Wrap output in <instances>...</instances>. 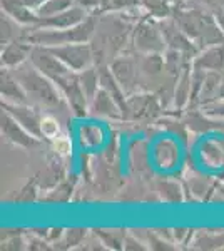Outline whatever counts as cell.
Here are the masks:
<instances>
[{"instance_id": "30bf717a", "label": "cell", "mask_w": 224, "mask_h": 251, "mask_svg": "<svg viewBox=\"0 0 224 251\" xmlns=\"http://www.w3.org/2000/svg\"><path fill=\"white\" fill-rule=\"evenodd\" d=\"M28 60H30V62L34 64L44 75H47L54 84H57L60 79H64L66 75L71 74V72H74L72 69H69L62 60L57 57L49 47L34 46L32 47L30 59Z\"/></svg>"}, {"instance_id": "ac0fdd59", "label": "cell", "mask_w": 224, "mask_h": 251, "mask_svg": "<svg viewBox=\"0 0 224 251\" xmlns=\"http://www.w3.org/2000/svg\"><path fill=\"white\" fill-rule=\"evenodd\" d=\"M0 96H2V102L30 104L25 89L14 75V72L5 67H2V71H0Z\"/></svg>"}, {"instance_id": "836d02e7", "label": "cell", "mask_w": 224, "mask_h": 251, "mask_svg": "<svg viewBox=\"0 0 224 251\" xmlns=\"http://www.w3.org/2000/svg\"><path fill=\"white\" fill-rule=\"evenodd\" d=\"M206 116L216 121H224V97H218V99L211 100V102L204 104L199 107Z\"/></svg>"}, {"instance_id": "603a6c76", "label": "cell", "mask_w": 224, "mask_h": 251, "mask_svg": "<svg viewBox=\"0 0 224 251\" xmlns=\"http://www.w3.org/2000/svg\"><path fill=\"white\" fill-rule=\"evenodd\" d=\"M141 9L149 17L156 20H164L173 15L174 3L171 0H141Z\"/></svg>"}, {"instance_id": "277c9868", "label": "cell", "mask_w": 224, "mask_h": 251, "mask_svg": "<svg viewBox=\"0 0 224 251\" xmlns=\"http://www.w3.org/2000/svg\"><path fill=\"white\" fill-rule=\"evenodd\" d=\"M99 14H89L80 24L71 29H42V27H24L22 37L32 46L57 47L74 42H91L96 34Z\"/></svg>"}, {"instance_id": "f35d334b", "label": "cell", "mask_w": 224, "mask_h": 251, "mask_svg": "<svg viewBox=\"0 0 224 251\" xmlns=\"http://www.w3.org/2000/svg\"><path fill=\"white\" fill-rule=\"evenodd\" d=\"M214 17H216V22H218L219 29H221V32L224 34V9L214 12Z\"/></svg>"}, {"instance_id": "83f0119b", "label": "cell", "mask_w": 224, "mask_h": 251, "mask_svg": "<svg viewBox=\"0 0 224 251\" xmlns=\"http://www.w3.org/2000/svg\"><path fill=\"white\" fill-rule=\"evenodd\" d=\"M20 27H22L20 24H17L14 19H10L9 15L2 12V19H0V29H2V34H0V44L5 46V44L12 42V40L22 37L24 29L15 32V29H20Z\"/></svg>"}, {"instance_id": "e0dca14e", "label": "cell", "mask_w": 224, "mask_h": 251, "mask_svg": "<svg viewBox=\"0 0 224 251\" xmlns=\"http://www.w3.org/2000/svg\"><path fill=\"white\" fill-rule=\"evenodd\" d=\"M193 69L204 72H223L224 74V42L204 47L196 54L191 62Z\"/></svg>"}, {"instance_id": "8992f818", "label": "cell", "mask_w": 224, "mask_h": 251, "mask_svg": "<svg viewBox=\"0 0 224 251\" xmlns=\"http://www.w3.org/2000/svg\"><path fill=\"white\" fill-rule=\"evenodd\" d=\"M166 111L161 99L156 92L137 91L129 94L125 99V106L122 109V121L127 123H144V121H154Z\"/></svg>"}, {"instance_id": "7a4b0ae2", "label": "cell", "mask_w": 224, "mask_h": 251, "mask_svg": "<svg viewBox=\"0 0 224 251\" xmlns=\"http://www.w3.org/2000/svg\"><path fill=\"white\" fill-rule=\"evenodd\" d=\"M171 17L187 37L196 42L199 50L224 42V34L216 22L214 14L209 9H206L199 0L193 5L187 3V0L176 3Z\"/></svg>"}, {"instance_id": "3957f363", "label": "cell", "mask_w": 224, "mask_h": 251, "mask_svg": "<svg viewBox=\"0 0 224 251\" xmlns=\"http://www.w3.org/2000/svg\"><path fill=\"white\" fill-rule=\"evenodd\" d=\"M10 71L14 72V75L25 89L30 104H34V106H37L46 112H50V114H55L57 109H62L64 112H71L59 87L47 75H44L30 60H27L25 64L15 69H10Z\"/></svg>"}, {"instance_id": "9a60e30c", "label": "cell", "mask_w": 224, "mask_h": 251, "mask_svg": "<svg viewBox=\"0 0 224 251\" xmlns=\"http://www.w3.org/2000/svg\"><path fill=\"white\" fill-rule=\"evenodd\" d=\"M89 12L84 10L79 5H72L71 9L60 12L52 17H39V22L35 27H42V29H71V27L80 24L84 19H87Z\"/></svg>"}, {"instance_id": "ab89813d", "label": "cell", "mask_w": 224, "mask_h": 251, "mask_svg": "<svg viewBox=\"0 0 224 251\" xmlns=\"http://www.w3.org/2000/svg\"><path fill=\"white\" fill-rule=\"evenodd\" d=\"M47 0H24V3H25L27 7H30L32 10H37L42 3H46Z\"/></svg>"}, {"instance_id": "6da1fadb", "label": "cell", "mask_w": 224, "mask_h": 251, "mask_svg": "<svg viewBox=\"0 0 224 251\" xmlns=\"http://www.w3.org/2000/svg\"><path fill=\"white\" fill-rule=\"evenodd\" d=\"M134 24L119 12H104L97 19L96 34L91 40L96 66H109L117 55L132 50Z\"/></svg>"}, {"instance_id": "b9f144b4", "label": "cell", "mask_w": 224, "mask_h": 251, "mask_svg": "<svg viewBox=\"0 0 224 251\" xmlns=\"http://www.w3.org/2000/svg\"><path fill=\"white\" fill-rule=\"evenodd\" d=\"M171 2H173L174 5H176V3H181V2H184V0H171Z\"/></svg>"}, {"instance_id": "d6986e66", "label": "cell", "mask_w": 224, "mask_h": 251, "mask_svg": "<svg viewBox=\"0 0 224 251\" xmlns=\"http://www.w3.org/2000/svg\"><path fill=\"white\" fill-rule=\"evenodd\" d=\"M2 12L7 14L10 19L20 24L22 27H34L39 22V15L35 10L27 7L24 0H0Z\"/></svg>"}, {"instance_id": "5b68a950", "label": "cell", "mask_w": 224, "mask_h": 251, "mask_svg": "<svg viewBox=\"0 0 224 251\" xmlns=\"http://www.w3.org/2000/svg\"><path fill=\"white\" fill-rule=\"evenodd\" d=\"M168 44L161 29V20L144 15L132 29V50L139 54H164Z\"/></svg>"}, {"instance_id": "9c48e42d", "label": "cell", "mask_w": 224, "mask_h": 251, "mask_svg": "<svg viewBox=\"0 0 224 251\" xmlns=\"http://www.w3.org/2000/svg\"><path fill=\"white\" fill-rule=\"evenodd\" d=\"M49 49L74 72H80L96 64L91 42H74V44H66V46H57Z\"/></svg>"}, {"instance_id": "1f68e13d", "label": "cell", "mask_w": 224, "mask_h": 251, "mask_svg": "<svg viewBox=\"0 0 224 251\" xmlns=\"http://www.w3.org/2000/svg\"><path fill=\"white\" fill-rule=\"evenodd\" d=\"M40 186L37 183V177H32L28 183L20 189V193L15 198V203H34L37 201V194H39Z\"/></svg>"}, {"instance_id": "8d00e7d4", "label": "cell", "mask_w": 224, "mask_h": 251, "mask_svg": "<svg viewBox=\"0 0 224 251\" xmlns=\"http://www.w3.org/2000/svg\"><path fill=\"white\" fill-rule=\"evenodd\" d=\"M149 243L150 248L152 250H174V246H171L173 243L166 241L164 238L159 236V233H150L149 234Z\"/></svg>"}, {"instance_id": "484cf974", "label": "cell", "mask_w": 224, "mask_h": 251, "mask_svg": "<svg viewBox=\"0 0 224 251\" xmlns=\"http://www.w3.org/2000/svg\"><path fill=\"white\" fill-rule=\"evenodd\" d=\"M87 234H89V229H85V228H69L64 231L62 238H60L59 241H55V245H60L59 248H64V250L77 248L79 245H84Z\"/></svg>"}, {"instance_id": "74e56055", "label": "cell", "mask_w": 224, "mask_h": 251, "mask_svg": "<svg viewBox=\"0 0 224 251\" xmlns=\"http://www.w3.org/2000/svg\"><path fill=\"white\" fill-rule=\"evenodd\" d=\"M124 250H139V251H144V250H148L144 246V243L139 241L137 238H134L131 236V234H127L125 236V240H124Z\"/></svg>"}, {"instance_id": "d590c367", "label": "cell", "mask_w": 224, "mask_h": 251, "mask_svg": "<svg viewBox=\"0 0 224 251\" xmlns=\"http://www.w3.org/2000/svg\"><path fill=\"white\" fill-rule=\"evenodd\" d=\"M139 5H141V0H107L105 12H122Z\"/></svg>"}, {"instance_id": "e575fe53", "label": "cell", "mask_w": 224, "mask_h": 251, "mask_svg": "<svg viewBox=\"0 0 224 251\" xmlns=\"http://www.w3.org/2000/svg\"><path fill=\"white\" fill-rule=\"evenodd\" d=\"M52 146H54V152L59 154L60 157H67L72 152V143L67 136H57L54 141H52Z\"/></svg>"}, {"instance_id": "4316f807", "label": "cell", "mask_w": 224, "mask_h": 251, "mask_svg": "<svg viewBox=\"0 0 224 251\" xmlns=\"http://www.w3.org/2000/svg\"><path fill=\"white\" fill-rule=\"evenodd\" d=\"M75 189V181H60L55 188L49 189V194L44 198L47 203H67Z\"/></svg>"}, {"instance_id": "d6a6232c", "label": "cell", "mask_w": 224, "mask_h": 251, "mask_svg": "<svg viewBox=\"0 0 224 251\" xmlns=\"http://www.w3.org/2000/svg\"><path fill=\"white\" fill-rule=\"evenodd\" d=\"M96 236L100 238V241L104 243V245H107V248H112V250H121L124 248V240H125V233L124 234H119L117 236L116 233H107L104 231V229H96L94 231Z\"/></svg>"}, {"instance_id": "4dcf8cb0", "label": "cell", "mask_w": 224, "mask_h": 251, "mask_svg": "<svg viewBox=\"0 0 224 251\" xmlns=\"http://www.w3.org/2000/svg\"><path fill=\"white\" fill-rule=\"evenodd\" d=\"M194 248H199V250L224 248V233L223 234L204 233V236H202V234H198L196 241H194Z\"/></svg>"}, {"instance_id": "d4e9b609", "label": "cell", "mask_w": 224, "mask_h": 251, "mask_svg": "<svg viewBox=\"0 0 224 251\" xmlns=\"http://www.w3.org/2000/svg\"><path fill=\"white\" fill-rule=\"evenodd\" d=\"M157 193L161 194V198L166 203H181L182 198V189L176 181L171 179H159L157 181Z\"/></svg>"}, {"instance_id": "5bb4252c", "label": "cell", "mask_w": 224, "mask_h": 251, "mask_svg": "<svg viewBox=\"0 0 224 251\" xmlns=\"http://www.w3.org/2000/svg\"><path fill=\"white\" fill-rule=\"evenodd\" d=\"M89 116L97 117V119L122 121V109L117 100L105 89L100 87L99 92L89 102Z\"/></svg>"}, {"instance_id": "f1b7e54d", "label": "cell", "mask_w": 224, "mask_h": 251, "mask_svg": "<svg viewBox=\"0 0 224 251\" xmlns=\"http://www.w3.org/2000/svg\"><path fill=\"white\" fill-rule=\"evenodd\" d=\"M72 5H75V0H47L35 12H37L39 17H52V15L71 9Z\"/></svg>"}, {"instance_id": "2e32d148", "label": "cell", "mask_w": 224, "mask_h": 251, "mask_svg": "<svg viewBox=\"0 0 224 251\" xmlns=\"http://www.w3.org/2000/svg\"><path fill=\"white\" fill-rule=\"evenodd\" d=\"M32 44H28L24 39H15L12 42L2 46L0 50V64L5 69H15L22 64H25L30 59V52H32Z\"/></svg>"}, {"instance_id": "ffe728a7", "label": "cell", "mask_w": 224, "mask_h": 251, "mask_svg": "<svg viewBox=\"0 0 224 251\" xmlns=\"http://www.w3.org/2000/svg\"><path fill=\"white\" fill-rule=\"evenodd\" d=\"M191 72H193V67L187 66L184 71L179 74L176 87H174V100H173V106H171L169 111L184 112L189 109V104H191Z\"/></svg>"}, {"instance_id": "ba28073f", "label": "cell", "mask_w": 224, "mask_h": 251, "mask_svg": "<svg viewBox=\"0 0 224 251\" xmlns=\"http://www.w3.org/2000/svg\"><path fill=\"white\" fill-rule=\"evenodd\" d=\"M66 99L71 114L77 119H84L89 116V99L84 94L82 86L79 82V72H71L64 79L55 84Z\"/></svg>"}, {"instance_id": "44dd1931", "label": "cell", "mask_w": 224, "mask_h": 251, "mask_svg": "<svg viewBox=\"0 0 224 251\" xmlns=\"http://www.w3.org/2000/svg\"><path fill=\"white\" fill-rule=\"evenodd\" d=\"M221 82H223V72H206L201 94H199V107L211 102V100L218 99Z\"/></svg>"}, {"instance_id": "7402d4cb", "label": "cell", "mask_w": 224, "mask_h": 251, "mask_svg": "<svg viewBox=\"0 0 224 251\" xmlns=\"http://www.w3.org/2000/svg\"><path fill=\"white\" fill-rule=\"evenodd\" d=\"M79 82L82 86L84 94L87 96L89 102L94 99V96L99 92L100 89V75H99V67L94 64V66L84 69L79 72Z\"/></svg>"}, {"instance_id": "8fae6325", "label": "cell", "mask_w": 224, "mask_h": 251, "mask_svg": "<svg viewBox=\"0 0 224 251\" xmlns=\"http://www.w3.org/2000/svg\"><path fill=\"white\" fill-rule=\"evenodd\" d=\"M0 132L5 141H9L10 144L17 146L20 149H35L39 146H42L44 141L35 137L34 134L27 131L25 127H22L17 121L12 117L9 112L3 111L0 112Z\"/></svg>"}, {"instance_id": "60d3db41", "label": "cell", "mask_w": 224, "mask_h": 251, "mask_svg": "<svg viewBox=\"0 0 224 251\" xmlns=\"http://www.w3.org/2000/svg\"><path fill=\"white\" fill-rule=\"evenodd\" d=\"M219 97H224V74H223V82H221V89H219Z\"/></svg>"}, {"instance_id": "4fadbf2b", "label": "cell", "mask_w": 224, "mask_h": 251, "mask_svg": "<svg viewBox=\"0 0 224 251\" xmlns=\"http://www.w3.org/2000/svg\"><path fill=\"white\" fill-rule=\"evenodd\" d=\"M0 107L9 112L30 134L42 139V131H40V124H42V117H44V112H40L42 109H39L34 104H10V102H2Z\"/></svg>"}, {"instance_id": "52a82bcc", "label": "cell", "mask_w": 224, "mask_h": 251, "mask_svg": "<svg viewBox=\"0 0 224 251\" xmlns=\"http://www.w3.org/2000/svg\"><path fill=\"white\" fill-rule=\"evenodd\" d=\"M114 77L121 84L125 94H134L139 91L141 84V71H139V54L136 50H127L117 55L109 64Z\"/></svg>"}, {"instance_id": "f546056e", "label": "cell", "mask_w": 224, "mask_h": 251, "mask_svg": "<svg viewBox=\"0 0 224 251\" xmlns=\"http://www.w3.org/2000/svg\"><path fill=\"white\" fill-rule=\"evenodd\" d=\"M40 131H42V139L44 141H52L55 139L57 136H60V123L57 119L55 114H50V112H46L42 117V124H40Z\"/></svg>"}, {"instance_id": "cb8c5ba5", "label": "cell", "mask_w": 224, "mask_h": 251, "mask_svg": "<svg viewBox=\"0 0 224 251\" xmlns=\"http://www.w3.org/2000/svg\"><path fill=\"white\" fill-rule=\"evenodd\" d=\"M104 132L97 124H85L79 129V143L84 149H96L102 144Z\"/></svg>"}, {"instance_id": "7c38bea8", "label": "cell", "mask_w": 224, "mask_h": 251, "mask_svg": "<svg viewBox=\"0 0 224 251\" xmlns=\"http://www.w3.org/2000/svg\"><path fill=\"white\" fill-rule=\"evenodd\" d=\"M161 29L162 34H164L166 44H168V49L181 52L189 62H193V59L196 57V54L199 52V47L193 39H189L184 32L179 29V25L174 22V19L169 17L161 20Z\"/></svg>"}]
</instances>
